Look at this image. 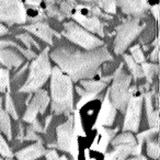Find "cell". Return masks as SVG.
I'll return each instance as SVG.
<instances>
[{
	"label": "cell",
	"instance_id": "5b68a950",
	"mask_svg": "<svg viewBox=\"0 0 160 160\" xmlns=\"http://www.w3.org/2000/svg\"><path fill=\"white\" fill-rule=\"evenodd\" d=\"M145 24L139 18H134L125 21L116 28V38L114 42L115 54H122L129 44L142 31Z\"/></svg>",
	"mask_w": 160,
	"mask_h": 160
},
{
	"label": "cell",
	"instance_id": "1f68e13d",
	"mask_svg": "<svg viewBox=\"0 0 160 160\" xmlns=\"http://www.w3.org/2000/svg\"><path fill=\"white\" fill-rule=\"evenodd\" d=\"M17 38H19V40L21 41V42H23L24 43V45L28 47L29 49H31V46L32 45H34V46L36 47V48H38V44L35 42V41L33 40V38H31V36L29 35V34H27V33H24V34H20V35H18Z\"/></svg>",
	"mask_w": 160,
	"mask_h": 160
},
{
	"label": "cell",
	"instance_id": "4fadbf2b",
	"mask_svg": "<svg viewBox=\"0 0 160 160\" xmlns=\"http://www.w3.org/2000/svg\"><path fill=\"white\" fill-rule=\"evenodd\" d=\"M25 30L29 31L30 33L34 34L38 38H40L41 40L45 41L48 44H53V36L54 34H56L51 28L48 27V24L44 22H36L33 24H30L28 27H25Z\"/></svg>",
	"mask_w": 160,
	"mask_h": 160
},
{
	"label": "cell",
	"instance_id": "ffe728a7",
	"mask_svg": "<svg viewBox=\"0 0 160 160\" xmlns=\"http://www.w3.org/2000/svg\"><path fill=\"white\" fill-rule=\"evenodd\" d=\"M0 129L5 133V135L8 137V139L11 140L12 132H11V123L10 118L6 111H3L2 108H0Z\"/></svg>",
	"mask_w": 160,
	"mask_h": 160
},
{
	"label": "cell",
	"instance_id": "f546056e",
	"mask_svg": "<svg viewBox=\"0 0 160 160\" xmlns=\"http://www.w3.org/2000/svg\"><path fill=\"white\" fill-rule=\"evenodd\" d=\"M6 110H7V112L14 118V120L18 118V113H17L16 107H14V103H13V101H12V98L9 92H8L7 96H6Z\"/></svg>",
	"mask_w": 160,
	"mask_h": 160
},
{
	"label": "cell",
	"instance_id": "d6a6232c",
	"mask_svg": "<svg viewBox=\"0 0 160 160\" xmlns=\"http://www.w3.org/2000/svg\"><path fill=\"white\" fill-rule=\"evenodd\" d=\"M0 153H1L3 157H7V158L12 157L11 150H10L9 146H8V144L6 142V140L3 139V137L1 135H0Z\"/></svg>",
	"mask_w": 160,
	"mask_h": 160
},
{
	"label": "cell",
	"instance_id": "e0dca14e",
	"mask_svg": "<svg viewBox=\"0 0 160 160\" xmlns=\"http://www.w3.org/2000/svg\"><path fill=\"white\" fill-rule=\"evenodd\" d=\"M151 96H152L151 92H145L144 93L145 102H146V112L150 127H158V125H159V111L153 110Z\"/></svg>",
	"mask_w": 160,
	"mask_h": 160
},
{
	"label": "cell",
	"instance_id": "30bf717a",
	"mask_svg": "<svg viewBox=\"0 0 160 160\" xmlns=\"http://www.w3.org/2000/svg\"><path fill=\"white\" fill-rule=\"evenodd\" d=\"M116 115V109L113 107V104L111 103L109 98V91L107 92L104 97V100L101 105V110L99 112L98 118H97L96 126H111L114 122V118Z\"/></svg>",
	"mask_w": 160,
	"mask_h": 160
},
{
	"label": "cell",
	"instance_id": "d590c367",
	"mask_svg": "<svg viewBox=\"0 0 160 160\" xmlns=\"http://www.w3.org/2000/svg\"><path fill=\"white\" fill-rule=\"evenodd\" d=\"M25 139H28V140H36V139H38V135H36V132H34L30 126H28Z\"/></svg>",
	"mask_w": 160,
	"mask_h": 160
},
{
	"label": "cell",
	"instance_id": "7dc6e473",
	"mask_svg": "<svg viewBox=\"0 0 160 160\" xmlns=\"http://www.w3.org/2000/svg\"><path fill=\"white\" fill-rule=\"evenodd\" d=\"M67 1H68V2H73V0H67Z\"/></svg>",
	"mask_w": 160,
	"mask_h": 160
},
{
	"label": "cell",
	"instance_id": "d4e9b609",
	"mask_svg": "<svg viewBox=\"0 0 160 160\" xmlns=\"http://www.w3.org/2000/svg\"><path fill=\"white\" fill-rule=\"evenodd\" d=\"M147 142V155L152 159H158L159 157V144L157 142H152L151 139L146 140Z\"/></svg>",
	"mask_w": 160,
	"mask_h": 160
},
{
	"label": "cell",
	"instance_id": "836d02e7",
	"mask_svg": "<svg viewBox=\"0 0 160 160\" xmlns=\"http://www.w3.org/2000/svg\"><path fill=\"white\" fill-rule=\"evenodd\" d=\"M46 159L47 160H68L66 156H58L55 150H47L46 152Z\"/></svg>",
	"mask_w": 160,
	"mask_h": 160
},
{
	"label": "cell",
	"instance_id": "277c9868",
	"mask_svg": "<svg viewBox=\"0 0 160 160\" xmlns=\"http://www.w3.org/2000/svg\"><path fill=\"white\" fill-rule=\"evenodd\" d=\"M52 72L48 59V48L44 49L30 66V72L25 83L20 88V92H34L38 90L48 79Z\"/></svg>",
	"mask_w": 160,
	"mask_h": 160
},
{
	"label": "cell",
	"instance_id": "60d3db41",
	"mask_svg": "<svg viewBox=\"0 0 160 160\" xmlns=\"http://www.w3.org/2000/svg\"><path fill=\"white\" fill-rule=\"evenodd\" d=\"M151 12H152V14L156 18V20H158V14H159V8H158V6H153V7H151Z\"/></svg>",
	"mask_w": 160,
	"mask_h": 160
},
{
	"label": "cell",
	"instance_id": "bcb514c9",
	"mask_svg": "<svg viewBox=\"0 0 160 160\" xmlns=\"http://www.w3.org/2000/svg\"><path fill=\"white\" fill-rule=\"evenodd\" d=\"M86 2H99V0H83Z\"/></svg>",
	"mask_w": 160,
	"mask_h": 160
},
{
	"label": "cell",
	"instance_id": "6da1fadb",
	"mask_svg": "<svg viewBox=\"0 0 160 160\" xmlns=\"http://www.w3.org/2000/svg\"><path fill=\"white\" fill-rule=\"evenodd\" d=\"M51 58L72 81L92 79L100 72L103 62L112 60V56L104 46L82 51L69 44L56 47L51 53Z\"/></svg>",
	"mask_w": 160,
	"mask_h": 160
},
{
	"label": "cell",
	"instance_id": "8992f818",
	"mask_svg": "<svg viewBox=\"0 0 160 160\" xmlns=\"http://www.w3.org/2000/svg\"><path fill=\"white\" fill-rule=\"evenodd\" d=\"M62 34L70 42L85 49H94L103 45V42L100 38L90 34V32L86 31L82 27L75 22L65 23V30Z\"/></svg>",
	"mask_w": 160,
	"mask_h": 160
},
{
	"label": "cell",
	"instance_id": "8fae6325",
	"mask_svg": "<svg viewBox=\"0 0 160 160\" xmlns=\"http://www.w3.org/2000/svg\"><path fill=\"white\" fill-rule=\"evenodd\" d=\"M120 7L128 16H140L149 8L148 0H120Z\"/></svg>",
	"mask_w": 160,
	"mask_h": 160
},
{
	"label": "cell",
	"instance_id": "7a4b0ae2",
	"mask_svg": "<svg viewBox=\"0 0 160 160\" xmlns=\"http://www.w3.org/2000/svg\"><path fill=\"white\" fill-rule=\"evenodd\" d=\"M51 75L52 110L56 115L71 113L73 111L72 80L58 67L52 69Z\"/></svg>",
	"mask_w": 160,
	"mask_h": 160
},
{
	"label": "cell",
	"instance_id": "ee69618b",
	"mask_svg": "<svg viewBox=\"0 0 160 160\" xmlns=\"http://www.w3.org/2000/svg\"><path fill=\"white\" fill-rule=\"evenodd\" d=\"M129 160H147L145 157H142V156H137V157H135V158H133V159H129Z\"/></svg>",
	"mask_w": 160,
	"mask_h": 160
},
{
	"label": "cell",
	"instance_id": "681fc988",
	"mask_svg": "<svg viewBox=\"0 0 160 160\" xmlns=\"http://www.w3.org/2000/svg\"><path fill=\"white\" fill-rule=\"evenodd\" d=\"M88 160H93V159H88Z\"/></svg>",
	"mask_w": 160,
	"mask_h": 160
},
{
	"label": "cell",
	"instance_id": "8d00e7d4",
	"mask_svg": "<svg viewBox=\"0 0 160 160\" xmlns=\"http://www.w3.org/2000/svg\"><path fill=\"white\" fill-rule=\"evenodd\" d=\"M19 51L21 52V53L23 54V55L25 56L27 58H29V59H33V58H35L36 57V54L34 53L33 51H31V49H24V48H22V47H20L19 48Z\"/></svg>",
	"mask_w": 160,
	"mask_h": 160
},
{
	"label": "cell",
	"instance_id": "7402d4cb",
	"mask_svg": "<svg viewBox=\"0 0 160 160\" xmlns=\"http://www.w3.org/2000/svg\"><path fill=\"white\" fill-rule=\"evenodd\" d=\"M120 144H128V145H133L135 146L137 144L136 142V138L134 137V135H132L131 133H123L121 135L116 136L115 138H113L112 140V146H116V145Z\"/></svg>",
	"mask_w": 160,
	"mask_h": 160
},
{
	"label": "cell",
	"instance_id": "484cf974",
	"mask_svg": "<svg viewBox=\"0 0 160 160\" xmlns=\"http://www.w3.org/2000/svg\"><path fill=\"white\" fill-rule=\"evenodd\" d=\"M157 133H158V127H150V129H148V131L138 134L137 138H136V142H137V144L142 145V142L151 139Z\"/></svg>",
	"mask_w": 160,
	"mask_h": 160
},
{
	"label": "cell",
	"instance_id": "f35d334b",
	"mask_svg": "<svg viewBox=\"0 0 160 160\" xmlns=\"http://www.w3.org/2000/svg\"><path fill=\"white\" fill-rule=\"evenodd\" d=\"M62 10L65 12V13H70L71 11V5L70 2H68V1H64V2H62Z\"/></svg>",
	"mask_w": 160,
	"mask_h": 160
},
{
	"label": "cell",
	"instance_id": "4dcf8cb0",
	"mask_svg": "<svg viewBox=\"0 0 160 160\" xmlns=\"http://www.w3.org/2000/svg\"><path fill=\"white\" fill-rule=\"evenodd\" d=\"M73 133H75L76 136L80 135V134L85 135L82 124H81V118H80V115H79V110H76L75 111V118H73Z\"/></svg>",
	"mask_w": 160,
	"mask_h": 160
},
{
	"label": "cell",
	"instance_id": "b9f144b4",
	"mask_svg": "<svg viewBox=\"0 0 160 160\" xmlns=\"http://www.w3.org/2000/svg\"><path fill=\"white\" fill-rule=\"evenodd\" d=\"M8 33V29L5 27V25H2L1 23H0V36L5 35V34Z\"/></svg>",
	"mask_w": 160,
	"mask_h": 160
},
{
	"label": "cell",
	"instance_id": "3957f363",
	"mask_svg": "<svg viewBox=\"0 0 160 160\" xmlns=\"http://www.w3.org/2000/svg\"><path fill=\"white\" fill-rule=\"evenodd\" d=\"M113 85L109 90V98L116 110L125 112L129 99L136 93V87H131L132 77L124 71L123 66L115 71L113 76Z\"/></svg>",
	"mask_w": 160,
	"mask_h": 160
},
{
	"label": "cell",
	"instance_id": "7bdbcfd3",
	"mask_svg": "<svg viewBox=\"0 0 160 160\" xmlns=\"http://www.w3.org/2000/svg\"><path fill=\"white\" fill-rule=\"evenodd\" d=\"M41 1L42 0H27V2L32 6H38L41 3Z\"/></svg>",
	"mask_w": 160,
	"mask_h": 160
},
{
	"label": "cell",
	"instance_id": "9c48e42d",
	"mask_svg": "<svg viewBox=\"0 0 160 160\" xmlns=\"http://www.w3.org/2000/svg\"><path fill=\"white\" fill-rule=\"evenodd\" d=\"M142 97L133 96L129 99L128 103L126 105V115H125L124 125L123 129L124 131L137 132L139 127L140 122V113H142Z\"/></svg>",
	"mask_w": 160,
	"mask_h": 160
},
{
	"label": "cell",
	"instance_id": "e575fe53",
	"mask_svg": "<svg viewBox=\"0 0 160 160\" xmlns=\"http://www.w3.org/2000/svg\"><path fill=\"white\" fill-rule=\"evenodd\" d=\"M11 46L16 47V48H18V49L21 47L20 45L17 44V43H14V42H12V41H6V40L0 41V49L5 48V47H11Z\"/></svg>",
	"mask_w": 160,
	"mask_h": 160
},
{
	"label": "cell",
	"instance_id": "5bb4252c",
	"mask_svg": "<svg viewBox=\"0 0 160 160\" xmlns=\"http://www.w3.org/2000/svg\"><path fill=\"white\" fill-rule=\"evenodd\" d=\"M0 62L8 68H11V67L17 68L23 64V57L14 49L5 47L0 49Z\"/></svg>",
	"mask_w": 160,
	"mask_h": 160
},
{
	"label": "cell",
	"instance_id": "2e32d148",
	"mask_svg": "<svg viewBox=\"0 0 160 160\" xmlns=\"http://www.w3.org/2000/svg\"><path fill=\"white\" fill-rule=\"evenodd\" d=\"M133 145L128 144H120L114 146V150L111 152H108L104 156L103 160H124L127 158V156L131 155L132 150H133Z\"/></svg>",
	"mask_w": 160,
	"mask_h": 160
},
{
	"label": "cell",
	"instance_id": "ac0fdd59",
	"mask_svg": "<svg viewBox=\"0 0 160 160\" xmlns=\"http://www.w3.org/2000/svg\"><path fill=\"white\" fill-rule=\"evenodd\" d=\"M81 86L83 87V89L88 92V93H91L93 96H97L107 87L108 82L105 81L104 79H101V80H81L80 81Z\"/></svg>",
	"mask_w": 160,
	"mask_h": 160
},
{
	"label": "cell",
	"instance_id": "52a82bcc",
	"mask_svg": "<svg viewBox=\"0 0 160 160\" xmlns=\"http://www.w3.org/2000/svg\"><path fill=\"white\" fill-rule=\"evenodd\" d=\"M56 135H57V144H56V146L60 150L69 152L75 160H78L79 149H78L77 136L73 133L72 116H68V118H67V121L64 124L57 126Z\"/></svg>",
	"mask_w": 160,
	"mask_h": 160
},
{
	"label": "cell",
	"instance_id": "9a60e30c",
	"mask_svg": "<svg viewBox=\"0 0 160 160\" xmlns=\"http://www.w3.org/2000/svg\"><path fill=\"white\" fill-rule=\"evenodd\" d=\"M45 153V148L40 142L33 144L31 146H28L25 148L19 150L16 153V157L18 160H35L40 158L42 155Z\"/></svg>",
	"mask_w": 160,
	"mask_h": 160
},
{
	"label": "cell",
	"instance_id": "f6af8a7d",
	"mask_svg": "<svg viewBox=\"0 0 160 160\" xmlns=\"http://www.w3.org/2000/svg\"><path fill=\"white\" fill-rule=\"evenodd\" d=\"M51 120H52V116H48V118H47V120L45 121V127L48 126V124H49V122H51Z\"/></svg>",
	"mask_w": 160,
	"mask_h": 160
},
{
	"label": "cell",
	"instance_id": "d6986e66",
	"mask_svg": "<svg viewBox=\"0 0 160 160\" xmlns=\"http://www.w3.org/2000/svg\"><path fill=\"white\" fill-rule=\"evenodd\" d=\"M32 102L36 105L38 110V113L43 114L45 111H46V108L49 103V98H48V94L45 90H42V89H38L36 91V93L34 94V97L32 98Z\"/></svg>",
	"mask_w": 160,
	"mask_h": 160
},
{
	"label": "cell",
	"instance_id": "603a6c76",
	"mask_svg": "<svg viewBox=\"0 0 160 160\" xmlns=\"http://www.w3.org/2000/svg\"><path fill=\"white\" fill-rule=\"evenodd\" d=\"M140 67H142L144 77H146L147 79V83L150 85L151 81H152V77L159 71V67H158V65L155 64H142Z\"/></svg>",
	"mask_w": 160,
	"mask_h": 160
},
{
	"label": "cell",
	"instance_id": "74e56055",
	"mask_svg": "<svg viewBox=\"0 0 160 160\" xmlns=\"http://www.w3.org/2000/svg\"><path fill=\"white\" fill-rule=\"evenodd\" d=\"M30 127H31V128L33 129L34 132H38V133L43 132L42 126H41L40 122H38V121L36 120V118H35L34 121H32V122H31V125H30Z\"/></svg>",
	"mask_w": 160,
	"mask_h": 160
},
{
	"label": "cell",
	"instance_id": "816d5d0a",
	"mask_svg": "<svg viewBox=\"0 0 160 160\" xmlns=\"http://www.w3.org/2000/svg\"><path fill=\"white\" fill-rule=\"evenodd\" d=\"M0 160H1V158H0Z\"/></svg>",
	"mask_w": 160,
	"mask_h": 160
},
{
	"label": "cell",
	"instance_id": "ab89813d",
	"mask_svg": "<svg viewBox=\"0 0 160 160\" xmlns=\"http://www.w3.org/2000/svg\"><path fill=\"white\" fill-rule=\"evenodd\" d=\"M158 51H159V49H158V45H157V46L155 47V49H153V52L150 54V56H149V58H150L151 60H153V62H156V60L158 59Z\"/></svg>",
	"mask_w": 160,
	"mask_h": 160
},
{
	"label": "cell",
	"instance_id": "83f0119b",
	"mask_svg": "<svg viewBox=\"0 0 160 160\" xmlns=\"http://www.w3.org/2000/svg\"><path fill=\"white\" fill-rule=\"evenodd\" d=\"M7 88H9V71L0 68V91L6 92Z\"/></svg>",
	"mask_w": 160,
	"mask_h": 160
},
{
	"label": "cell",
	"instance_id": "7c38bea8",
	"mask_svg": "<svg viewBox=\"0 0 160 160\" xmlns=\"http://www.w3.org/2000/svg\"><path fill=\"white\" fill-rule=\"evenodd\" d=\"M73 19H75L79 24H81V27L85 28L86 30H88V31L99 34L100 36L104 35V33H103V25L97 17L88 18V17L81 14V12L77 11L73 14Z\"/></svg>",
	"mask_w": 160,
	"mask_h": 160
},
{
	"label": "cell",
	"instance_id": "f1b7e54d",
	"mask_svg": "<svg viewBox=\"0 0 160 160\" xmlns=\"http://www.w3.org/2000/svg\"><path fill=\"white\" fill-rule=\"evenodd\" d=\"M131 53H132V57L135 60L137 64H142L145 60V56L142 53V48H140L139 45H134L133 47H131Z\"/></svg>",
	"mask_w": 160,
	"mask_h": 160
},
{
	"label": "cell",
	"instance_id": "4316f807",
	"mask_svg": "<svg viewBox=\"0 0 160 160\" xmlns=\"http://www.w3.org/2000/svg\"><path fill=\"white\" fill-rule=\"evenodd\" d=\"M99 5L108 13L114 14L116 12V0H99Z\"/></svg>",
	"mask_w": 160,
	"mask_h": 160
},
{
	"label": "cell",
	"instance_id": "44dd1931",
	"mask_svg": "<svg viewBox=\"0 0 160 160\" xmlns=\"http://www.w3.org/2000/svg\"><path fill=\"white\" fill-rule=\"evenodd\" d=\"M124 60L126 62L127 66H128L129 70H131L132 75L135 79H138V78H142L144 77V73H142V67L133 59L131 55H124Z\"/></svg>",
	"mask_w": 160,
	"mask_h": 160
},
{
	"label": "cell",
	"instance_id": "c3c4849f",
	"mask_svg": "<svg viewBox=\"0 0 160 160\" xmlns=\"http://www.w3.org/2000/svg\"><path fill=\"white\" fill-rule=\"evenodd\" d=\"M46 2H52V0H46Z\"/></svg>",
	"mask_w": 160,
	"mask_h": 160
},
{
	"label": "cell",
	"instance_id": "cb8c5ba5",
	"mask_svg": "<svg viewBox=\"0 0 160 160\" xmlns=\"http://www.w3.org/2000/svg\"><path fill=\"white\" fill-rule=\"evenodd\" d=\"M38 113V108H36V105L31 101L30 103H28V108H27V111H25L24 115H23V120L28 123H31L32 121H34L36 118Z\"/></svg>",
	"mask_w": 160,
	"mask_h": 160
},
{
	"label": "cell",
	"instance_id": "ba28073f",
	"mask_svg": "<svg viewBox=\"0 0 160 160\" xmlns=\"http://www.w3.org/2000/svg\"><path fill=\"white\" fill-rule=\"evenodd\" d=\"M0 21L10 25L24 23L27 10L22 0H0Z\"/></svg>",
	"mask_w": 160,
	"mask_h": 160
},
{
	"label": "cell",
	"instance_id": "f907efd6",
	"mask_svg": "<svg viewBox=\"0 0 160 160\" xmlns=\"http://www.w3.org/2000/svg\"><path fill=\"white\" fill-rule=\"evenodd\" d=\"M7 160H12V159H7Z\"/></svg>",
	"mask_w": 160,
	"mask_h": 160
}]
</instances>
